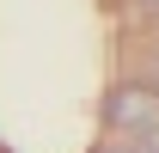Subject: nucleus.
Wrapping results in <instances>:
<instances>
[{
    "mask_svg": "<svg viewBox=\"0 0 159 153\" xmlns=\"http://www.w3.org/2000/svg\"><path fill=\"white\" fill-rule=\"evenodd\" d=\"M110 153H135V147H110Z\"/></svg>",
    "mask_w": 159,
    "mask_h": 153,
    "instance_id": "obj_3",
    "label": "nucleus"
},
{
    "mask_svg": "<svg viewBox=\"0 0 159 153\" xmlns=\"http://www.w3.org/2000/svg\"><path fill=\"white\" fill-rule=\"evenodd\" d=\"M135 153H159V135H147V141H135Z\"/></svg>",
    "mask_w": 159,
    "mask_h": 153,
    "instance_id": "obj_2",
    "label": "nucleus"
},
{
    "mask_svg": "<svg viewBox=\"0 0 159 153\" xmlns=\"http://www.w3.org/2000/svg\"><path fill=\"white\" fill-rule=\"evenodd\" d=\"M104 123L116 135H129V147L147 141V135H159V92L153 86H116L110 104H104Z\"/></svg>",
    "mask_w": 159,
    "mask_h": 153,
    "instance_id": "obj_1",
    "label": "nucleus"
}]
</instances>
